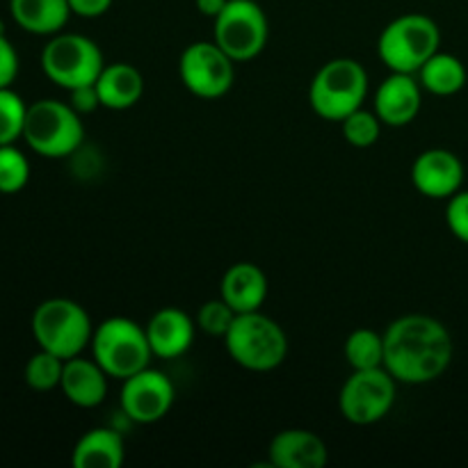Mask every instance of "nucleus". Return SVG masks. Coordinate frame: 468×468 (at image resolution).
<instances>
[{"mask_svg":"<svg viewBox=\"0 0 468 468\" xmlns=\"http://www.w3.org/2000/svg\"><path fill=\"white\" fill-rule=\"evenodd\" d=\"M455 343L441 320L425 314H407L384 332V368L398 384H430L452 364Z\"/></svg>","mask_w":468,"mask_h":468,"instance_id":"f257e3e1","label":"nucleus"},{"mask_svg":"<svg viewBox=\"0 0 468 468\" xmlns=\"http://www.w3.org/2000/svg\"><path fill=\"white\" fill-rule=\"evenodd\" d=\"M229 356L251 373H270L288 356V336L282 324L261 311L238 314L224 336Z\"/></svg>","mask_w":468,"mask_h":468,"instance_id":"f03ea898","label":"nucleus"},{"mask_svg":"<svg viewBox=\"0 0 468 468\" xmlns=\"http://www.w3.org/2000/svg\"><path fill=\"white\" fill-rule=\"evenodd\" d=\"M91 356L108 373V378L126 379L140 370L149 368L154 359L146 329L140 323L123 315L105 318L94 327L91 336Z\"/></svg>","mask_w":468,"mask_h":468,"instance_id":"7ed1b4c3","label":"nucleus"},{"mask_svg":"<svg viewBox=\"0 0 468 468\" xmlns=\"http://www.w3.org/2000/svg\"><path fill=\"white\" fill-rule=\"evenodd\" d=\"M32 336L41 350L67 361L80 356L90 347L94 324L82 304L69 297H50L32 314Z\"/></svg>","mask_w":468,"mask_h":468,"instance_id":"20e7f679","label":"nucleus"},{"mask_svg":"<svg viewBox=\"0 0 468 468\" xmlns=\"http://www.w3.org/2000/svg\"><path fill=\"white\" fill-rule=\"evenodd\" d=\"M368 94V73L356 59L336 58L318 69L309 85V103L324 122H343L364 108Z\"/></svg>","mask_w":468,"mask_h":468,"instance_id":"39448f33","label":"nucleus"},{"mask_svg":"<svg viewBox=\"0 0 468 468\" xmlns=\"http://www.w3.org/2000/svg\"><path fill=\"white\" fill-rule=\"evenodd\" d=\"M441 48V27L425 14H402L382 30L378 41L379 59L396 73H419Z\"/></svg>","mask_w":468,"mask_h":468,"instance_id":"423d86ee","label":"nucleus"},{"mask_svg":"<svg viewBox=\"0 0 468 468\" xmlns=\"http://www.w3.org/2000/svg\"><path fill=\"white\" fill-rule=\"evenodd\" d=\"M23 140L44 158H67L76 154L85 140L80 112L58 99L35 101L27 105Z\"/></svg>","mask_w":468,"mask_h":468,"instance_id":"0eeeda50","label":"nucleus"},{"mask_svg":"<svg viewBox=\"0 0 468 468\" xmlns=\"http://www.w3.org/2000/svg\"><path fill=\"white\" fill-rule=\"evenodd\" d=\"M103 67L105 62L99 44L76 32H58L41 50V69L46 78L67 91L82 85H94Z\"/></svg>","mask_w":468,"mask_h":468,"instance_id":"6e6552de","label":"nucleus"},{"mask_svg":"<svg viewBox=\"0 0 468 468\" xmlns=\"http://www.w3.org/2000/svg\"><path fill=\"white\" fill-rule=\"evenodd\" d=\"M213 23V41L233 62L259 58L268 44V16L256 0H229Z\"/></svg>","mask_w":468,"mask_h":468,"instance_id":"1a4fd4ad","label":"nucleus"},{"mask_svg":"<svg viewBox=\"0 0 468 468\" xmlns=\"http://www.w3.org/2000/svg\"><path fill=\"white\" fill-rule=\"evenodd\" d=\"M398 379L387 368L352 370L338 393V411L352 425H373L396 405Z\"/></svg>","mask_w":468,"mask_h":468,"instance_id":"9d476101","label":"nucleus"},{"mask_svg":"<svg viewBox=\"0 0 468 468\" xmlns=\"http://www.w3.org/2000/svg\"><path fill=\"white\" fill-rule=\"evenodd\" d=\"M178 76L190 94L222 99L236 82V62L215 41H195L178 59Z\"/></svg>","mask_w":468,"mask_h":468,"instance_id":"9b49d317","label":"nucleus"},{"mask_svg":"<svg viewBox=\"0 0 468 468\" xmlns=\"http://www.w3.org/2000/svg\"><path fill=\"white\" fill-rule=\"evenodd\" d=\"M174 396L176 391H174L172 379L149 366V368L123 379L119 402H122L126 419H131L133 423L151 425L169 414Z\"/></svg>","mask_w":468,"mask_h":468,"instance_id":"f8f14e48","label":"nucleus"},{"mask_svg":"<svg viewBox=\"0 0 468 468\" xmlns=\"http://www.w3.org/2000/svg\"><path fill=\"white\" fill-rule=\"evenodd\" d=\"M411 183L428 199H451L464 186V165L448 149H428L411 165Z\"/></svg>","mask_w":468,"mask_h":468,"instance_id":"ddd939ff","label":"nucleus"},{"mask_svg":"<svg viewBox=\"0 0 468 468\" xmlns=\"http://www.w3.org/2000/svg\"><path fill=\"white\" fill-rule=\"evenodd\" d=\"M423 105V87L414 73H396L378 87L375 91V112L384 126L400 128L414 122Z\"/></svg>","mask_w":468,"mask_h":468,"instance_id":"4468645a","label":"nucleus"},{"mask_svg":"<svg viewBox=\"0 0 468 468\" xmlns=\"http://www.w3.org/2000/svg\"><path fill=\"white\" fill-rule=\"evenodd\" d=\"M144 329L154 356H158V359H178L195 343L197 323L186 311L167 306V309L155 311Z\"/></svg>","mask_w":468,"mask_h":468,"instance_id":"2eb2a0df","label":"nucleus"},{"mask_svg":"<svg viewBox=\"0 0 468 468\" xmlns=\"http://www.w3.org/2000/svg\"><path fill=\"white\" fill-rule=\"evenodd\" d=\"M270 464L277 468H323L329 448L311 430H283L270 441Z\"/></svg>","mask_w":468,"mask_h":468,"instance_id":"dca6fc26","label":"nucleus"},{"mask_svg":"<svg viewBox=\"0 0 468 468\" xmlns=\"http://www.w3.org/2000/svg\"><path fill=\"white\" fill-rule=\"evenodd\" d=\"M64 398L80 410H94L108 396V373L96 364V359L73 356L64 361L62 382H59Z\"/></svg>","mask_w":468,"mask_h":468,"instance_id":"f3484780","label":"nucleus"},{"mask_svg":"<svg viewBox=\"0 0 468 468\" xmlns=\"http://www.w3.org/2000/svg\"><path fill=\"white\" fill-rule=\"evenodd\" d=\"M219 297L231 306L236 314H251L261 311L268 300V277L256 263H233L224 272Z\"/></svg>","mask_w":468,"mask_h":468,"instance_id":"a211bd4d","label":"nucleus"},{"mask_svg":"<svg viewBox=\"0 0 468 468\" xmlns=\"http://www.w3.org/2000/svg\"><path fill=\"white\" fill-rule=\"evenodd\" d=\"M101 105L108 110H128L144 94V76L128 62L105 64L96 80Z\"/></svg>","mask_w":468,"mask_h":468,"instance_id":"6ab92c4d","label":"nucleus"},{"mask_svg":"<svg viewBox=\"0 0 468 468\" xmlns=\"http://www.w3.org/2000/svg\"><path fill=\"white\" fill-rule=\"evenodd\" d=\"M9 12L21 30L39 37L58 35L71 18L69 0H9Z\"/></svg>","mask_w":468,"mask_h":468,"instance_id":"aec40b11","label":"nucleus"},{"mask_svg":"<svg viewBox=\"0 0 468 468\" xmlns=\"http://www.w3.org/2000/svg\"><path fill=\"white\" fill-rule=\"evenodd\" d=\"M126 457L123 437L117 430L94 428L78 439L71 452L76 468H119Z\"/></svg>","mask_w":468,"mask_h":468,"instance_id":"412c9836","label":"nucleus"},{"mask_svg":"<svg viewBox=\"0 0 468 468\" xmlns=\"http://www.w3.org/2000/svg\"><path fill=\"white\" fill-rule=\"evenodd\" d=\"M419 76L420 87L434 96H455L466 87L468 73L464 62L451 53H434L428 62L420 67Z\"/></svg>","mask_w":468,"mask_h":468,"instance_id":"4be33fe9","label":"nucleus"},{"mask_svg":"<svg viewBox=\"0 0 468 468\" xmlns=\"http://www.w3.org/2000/svg\"><path fill=\"white\" fill-rule=\"evenodd\" d=\"M346 359L352 370H370L384 366V334L361 327L347 336Z\"/></svg>","mask_w":468,"mask_h":468,"instance_id":"5701e85b","label":"nucleus"},{"mask_svg":"<svg viewBox=\"0 0 468 468\" xmlns=\"http://www.w3.org/2000/svg\"><path fill=\"white\" fill-rule=\"evenodd\" d=\"M62 370H64V359H59L58 355L48 350H41L37 355H32L27 359L26 370H23V379H26L27 387L32 391H53V388H59V382H62Z\"/></svg>","mask_w":468,"mask_h":468,"instance_id":"b1692460","label":"nucleus"},{"mask_svg":"<svg viewBox=\"0 0 468 468\" xmlns=\"http://www.w3.org/2000/svg\"><path fill=\"white\" fill-rule=\"evenodd\" d=\"M27 105L12 87H0V146L23 140Z\"/></svg>","mask_w":468,"mask_h":468,"instance_id":"393cba45","label":"nucleus"},{"mask_svg":"<svg viewBox=\"0 0 468 468\" xmlns=\"http://www.w3.org/2000/svg\"><path fill=\"white\" fill-rule=\"evenodd\" d=\"M30 181V163L16 144L0 146V195H16Z\"/></svg>","mask_w":468,"mask_h":468,"instance_id":"a878e982","label":"nucleus"},{"mask_svg":"<svg viewBox=\"0 0 468 468\" xmlns=\"http://www.w3.org/2000/svg\"><path fill=\"white\" fill-rule=\"evenodd\" d=\"M341 126L347 144L356 146V149H368V146H373L379 140V133H382L384 123L375 110L370 112V110L359 108L352 114H347L341 122Z\"/></svg>","mask_w":468,"mask_h":468,"instance_id":"bb28decb","label":"nucleus"},{"mask_svg":"<svg viewBox=\"0 0 468 468\" xmlns=\"http://www.w3.org/2000/svg\"><path fill=\"white\" fill-rule=\"evenodd\" d=\"M236 315H238L236 311H233L222 297H218V300H208L201 304V309L197 311L195 323L197 327H199L204 334H208V336L224 338L229 329H231Z\"/></svg>","mask_w":468,"mask_h":468,"instance_id":"cd10ccee","label":"nucleus"},{"mask_svg":"<svg viewBox=\"0 0 468 468\" xmlns=\"http://www.w3.org/2000/svg\"><path fill=\"white\" fill-rule=\"evenodd\" d=\"M446 224L457 240L468 245V190H460L448 199Z\"/></svg>","mask_w":468,"mask_h":468,"instance_id":"c85d7f7f","label":"nucleus"},{"mask_svg":"<svg viewBox=\"0 0 468 468\" xmlns=\"http://www.w3.org/2000/svg\"><path fill=\"white\" fill-rule=\"evenodd\" d=\"M18 76V55L12 41L5 37L3 23H0V87H12Z\"/></svg>","mask_w":468,"mask_h":468,"instance_id":"c756f323","label":"nucleus"},{"mask_svg":"<svg viewBox=\"0 0 468 468\" xmlns=\"http://www.w3.org/2000/svg\"><path fill=\"white\" fill-rule=\"evenodd\" d=\"M69 103H71V108L80 114L94 112L96 108H103V105H101L99 90H96V82L94 85H82L69 91Z\"/></svg>","mask_w":468,"mask_h":468,"instance_id":"7c9ffc66","label":"nucleus"},{"mask_svg":"<svg viewBox=\"0 0 468 468\" xmlns=\"http://www.w3.org/2000/svg\"><path fill=\"white\" fill-rule=\"evenodd\" d=\"M112 3L114 0H69V7H71V14L80 18H99L108 14Z\"/></svg>","mask_w":468,"mask_h":468,"instance_id":"2f4dec72","label":"nucleus"},{"mask_svg":"<svg viewBox=\"0 0 468 468\" xmlns=\"http://www.w3.org/2000/svg\"><path fill=\"white\" fill-rule=\"evenodd\" d=\"M195 5H197V9L204 14V16L215 18L224 7H227L229 0H195Z\"/></svg>","mask_w":468,"mask_h":468,"instance_id":"473e14b6","label":"nucleus"}]
</instances>
